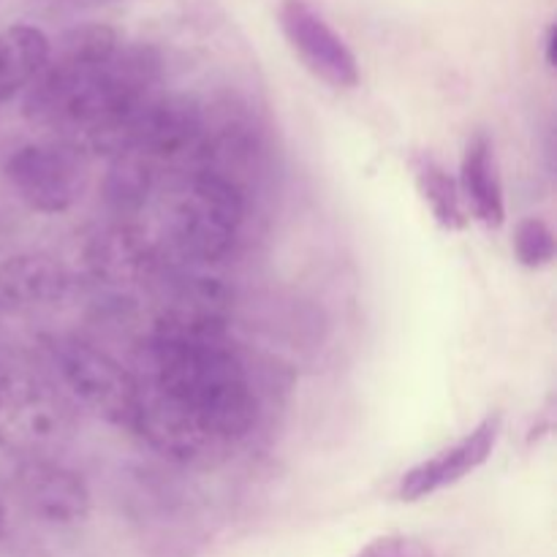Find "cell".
I'll return each mask as SVG.
<instances>
[{
  "mask_svg": "<svg viewBox=\"0 0 557 557\" xmlns=\"http://www.w3.org/2000/svg\"><path fill=\"white\" fill-rule=\"evenodd\" d=\"M58 381L79 406L112 424L131 428L136 411V379L117 359L76 337L52 343Z\"/></svg>",
  "mask_w": 557,
  "mask_h": 557,
  "instance_id": "5b68a950",
  "label": "cell"
},
{
  "mask_svg": "<svg viewBox=\"0 0 557 557\" xmlns=\"http://www.w3.org/2000/svg\"><path fill=\"white\" fill-rule=\"evenodd\" d=\"M277 25L305 69L337 90L359 85V60L310 0H281Z\"/></svg>",
  "mask_w": 557,
  "mask_h": 557,
  "instance_id": "52a82bcc",
  "label": "cell"
},
{
  "mask_svg": "<svg viewBox=\"0 0 557 557\" xmlns=\"http://www.w3.org/2000/svg\"><path fill=\"white\" fill-rule=\"evenodd\" d=\"M498 438L500 417L490 413L460 441L435 451L433 457L417 462L411 471H406V476L400 479V487H397V498L413 504V500H424L446 487H455L457 482L471 476L473 471H479L493 457Z\"/></svg>",
  "mask_w": 557,
  "mask_h": 557,
  "instance_id": "9c48e42d",
  "label": "cell"
},
{
  "mask_svg": "<svg viewBox=\"0 0 557 557\" xmlns=\"http://www.w3.org/2000/svg\"><path fill=\"white\" fill-rule=\"evenodd\" d=\"M120 44L117 30L103 22H85L65 30L49 47L47 63L25 90L27 117L52 125L74 92L117 52Z\"/></svg>",
  "mask_w": 557,
  "mask_h": 557,
  "instance_id": "277c9868",
  "label": "cell"
},
{
  "mask_svg": "<svg viewBox=\"0 0 557 557\" xmlns=\"http://www.w3.org/2000/svg\"><path fill=\"white\" fill-rule=\"evenodd\" d=\"M243 185L221 169H199L180 194L174 207L172 234L183 259L194 264H215L226 259L245 223Z\"/></svg>",
  "mask_w": 557,
  "mask_h": 557,
  "instance_id": "7a4b0ae2",
  "label": "cell"
},
{
  "mask_svg": "<svg viewBox=\"0 0 557 557\" xmlns=\"http://www.w3.org/2000/svg\"><path fill=\"white\" fill-rule=\"evenodd\" d=\"M69 435L71 408L63 395L27 370L0 364V446L44 460Z\"/></svg>",
  "mask_w": 557,
  "mask_h": 557,
  "instance_id": "3957f363",
  "label": "cell"
},
{
  "mask_svg": "<svg viewBox=\"0 0 557 557\" xmlns=\"http://www.w3.org/2000/svg\"><path fill=\"white\" fill-rule=\"evenodd\" d=\"M5 533V509H3V504H0V536H3Z\"/></svg>",
  "mask_w": 557,
  "mask_h": 557,
  "instance_id": "d6986e66",
  "label": "cell"
},
{
  "mask_svg": "<svg viewBox=\"0 0 557 557\" xmlns=\"http://www.w3.org/2000/svg\"><path fill=\"white\" fill-rule=\"evenodd\" d=\"M69 275L49 256H14L0 267V292L20 305H41L60 299Z\"/></svg>",
  "mask_w": 557,
  "mask_h": 557,
  "instance_id": "4fadbf2b",
  "label": "cell"
},
{
  "mask_svg": "<svg viewBox=\"0 0 557 557\" xmlns=\"http://www.w3.org/2000/svg\"><path fill=\"white\" fill-rule=\"evenodd\" d=\"M71 5V9H76V5H85V3H103V0H52V5Z\"/></svg>",
  "mask_w": 557,
  "mask_h": 557,
  "instance_id": "ac0fdd59",
  "label": "cell"
},
{
  "mask_svg": "<svg viewBox=\"0 0 557 557\" xmlns=\"http://www.w3.org/2000/svg\"><path fill=\"white\" fill-rule=\"evenodd\" d=\"M5 177L30 210L58 215L71 210L85 190V152L65 141L25 145L5 161Z\"/></svg>",
  "mask_w": 557,
  "mask_h": 557,
  "instance_id": "8992f818",
  "label": "cell"
},
{
  "mask_svg": "<svg viewBox=\"0 0 557 557\" xmlns=\"http://www.w3.org/2000/svg\"><path fill=\"white\" fill-rule=\"evenodd\" d=\"M460 190L471 207L473 218L487 228H500L506 221L504 183H500L495 145L484 131L468 139L460 163Z\"/></svg>",
  "mask_w": 557,
  "mask_h": 557,
  "instance_id": "8fae6325",
  "label": "cell"
},
{
  "mask_svg": "<svg viewBox=\"0 0 557 557\" xmlns=\"http://www.w3.org/2000/svg\"><path fill=\"white\" fill-rule=\"evenodd\" d=\"M136 379L131 430L180 462H212L256 422V395L223 326L166 315Z\"/></svg>",
  "mask_w": 557,
  "mask_h": 557,
  "instance_id": "6da1fadb",
  "label": "cell"
},
{
  "mask_svg": "<svg viewBox=\"0 0 557 557\" xmlns=\"http://www.w3.org/2000/svg\"><path fill=\"white\" fill-rule=\"evenodd\" d=\"M555 22L553 25H547V30H544V60H547L549 69H555Z\"/></svg>",
  "mask_w": 557,
  "mask_h": 557,
  "instance_id": "e0dca14e",
  "label": "cell"
},
{
  "mask_svg": "<svg viewBox=\"0 0 557 557\" xmlns=\"http://www.w3.org/2000/svg\"><path fill=\"white\" fill-rule=\"evenodd\" d=\"M123 152L141 161H183L205 152V114L185 96H152L136 114Z\"/></svg>",
  "mask_w": 557,
  "mask_h": 557,
  "instance_id": "ba28073f",
  "label": "cell"
},
{
  "mask_svg": "<svg viewBox=\"0 0 557 557\" xmlns=\"http://www.w3.org/2000/svg\"><path fill=\"white\" fill-rule=\"evenodd\" d=\"M20 476L27 506L47 522L69 525V522L82 520L90 509V493H87L85 479L49 457L27 460Z\"/></svg>",
  "mask_w": 557,
  "mask_h": 557,
  "instance_id": "30bf717a",
  "label": "cell"
},
{
  "mask_svg": "<svg viewBox=\"0 0 557 557\" xmlns=\"http://www.w3.org/2000/svg\"><path fill=\"white\" fill-rule=\"evenodd\" d=\"M413 180H417V188L422 194V199L428 201L430 212H433L435 221L441 223L449 232H460L466 228V212H462V196L460 185L444 169V163L435 161L433 156H413L411 158Z\"/></svg>",
  "mask_w": 557,
  "mask_h": 557,
  "instance_id": "5bb4252c",
  "label": "cell"
},
{
  "mask_svg": "<svg viewBox=\"0 0 557 557\" xmlns=\"http://www.w3.org/2000/svg\"><path fill=\"white\" fill-rule=\"evenodd\" d=\"M354 557H435V553L422 542V539L392 533V536L373 539L368 547L359 549Z\"/></svg>",
  "mask_w": 557,
  "mask_h": 557,
  "instance_id": "2e32d148",
  "label": "cell"
},
{
  "mask_svg": "<svg viewBox=\"0 0 557 557\" xmlns=\"http://www.w3.org/2000/svg\"><path fill=\"white\" fill-rule=\"evenodd\" d=\"M515 253H517V261H520L522 267H531V270L553 264L555 259L553 226L536 215L522 218V221L515 226Z\"/></svg>",
  "mask_w": 557,
  "mask_h": 557,
  "instance_id": "9a60e30c",
  "label": "cell"
},
{
  "mask_svg": "<svg viewBox=\"0 0 557 557\" xmlns=\"http://www.w3.org/2000/svg\"><path fill=\"white\" fill-rule=\"evenodd\" d=\"M49 36L36 25L0 30V103L25 92L49 58Z\"/></svg>",
  "mask_w": 557,
  "mask_h": 557,
  "instance_id": "7c38bea8",
  "label": "cell"
}]
</instances>
